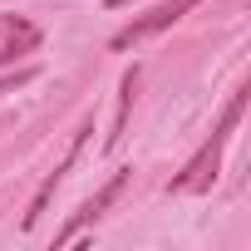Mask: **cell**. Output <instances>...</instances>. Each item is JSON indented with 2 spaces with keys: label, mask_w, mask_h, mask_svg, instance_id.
Returning a JSON list of instances; mask_svg holds the SVG:
<instances>
[{
  "label": "cell",
  "mask_w": 251,
  "mask_h": 251,
  "mask_svg": "<svg viewBox=\"0 0 251 251\" xmlns=\"http://www.w3.org/2000/svg\"><path fill=\"white\" fill-rule=\"evenodd\" d=\"M15 25H20V15H0V35H10Z\"/></svg>",
  "instance_id": "obj_8"
},
{
  "label": "cell",
  "mask_w": 251,
  "mask_h": 251,
  "mask_svg": "<svg viewBox=\"0 0 251 251\" xmlns=\"http://www.w3.org/2000/svg\"><path fill=\"white\" fill-rule=\"evenodd\" d=\"M35 45H40V30H35V25H25V20H20V25H15V30H10V35H0V64H10V59H15V54H30V50H35Z\"/></svg>",
  "instance_id": "obj_6"
},
{
  "label": "cell",
  "mask_w": 251,
  "mask_h": 251,
  "mask_svg": "<svg viewBox=\"0 0 251 251\" xmlns=\"http://www.w3.org/2000/svg\"><path fill=\"white\" fill-rule=\"evenodd\" d=\"M128 177H133L128 168H123V173H113V177H108V182H103V187H99V192H94V197H89V202H84V207H79L74 217H69V226H64L59 236H54V246H69V241H74V236H79L84 226H94V222H99V217H103V212H108V207H113V202L123 197Z\"/></svg>",
  "instance_id": "obj_3"
},
{
  "label": "cell",
  "mask_w": 251,
  "mask_h": 251,
  "mask_svg": "<svg viewBox=\"0 0 251 251\" xmlns=\"http://www.w3.org/2000/svg\"><path fill=\"white\" fill-rule=\"evenodd\" d=\"M108 5H128V0H108Z\"/></svg>",
  "instance_id": "obj_9"
},
{
  "label": "cell",
  "mask_w": 251,
  "mask_h": 251,
  "mask_svg": "<svg viewBox=\"0 0 251 251\" xmlns=\"http://www.w3.org/2000/svg\"><path fill=\"white\" fill-rule=\"evenodd\" d=\"M35 79V69H20V74H10V79H0V94H10L15 84H30Z\"/></svg>",
  "instance_id": "obj_7"
},
{
  "label": "cell",
  "mask_w": 251,
  "mask_h": 251,
  "mask_svg": "<svg viewBox=\"0 0 251 251\" xmlns=\"http://www.w3.org/2000/svg\"><path fill=\"white\" fill-rule=\"evenodd\" d=\"M133 94H138V64H133V69H123V79H118V113H113L108 148H118V143H123V128H128V108H133Z\"/></svg>",
  "instance_id": "obj_5"
},
{
  "label": "cell",
  "mask_w": 251,
  "mask_h": 251,
  "mask_svg": "<svg viewBox=\"0 0 251 251\" xmlns=\"http://www.w3.org/2000/svg\"><path fill=\"white\" fill-rule=\"evenodd\" d=\"M192 5H202V0H163V5H153L148 15H138L133 25H123V30L113 35V50H133V45H143V40L163 35V30H168V25H177Z\"/></svg>",
  "instance_id": "obj_2"
},
{
  "label": "cell",
  "mask_w": 251,
  "mask_h": 251,
  "mask_svg": "<svg viewBox=\"0 0 251 251\" xmlns=\"http://www.w3.org/2000/svg\"><path fill=\"white\" fill-rule=\"evenodd\" d=\"M89 133H94V123L84 118V123H79V128H74V138H69V153L59 158V168H54V173H50V177L40 182V192H35V202H30V212H25V231H30V226L40 222V212L50 207V197H54V187H59V177H64V173L74 168V158H79V148L89 143Z\"/></svg>",
  "instance_id": "obj_4"
},
{
  "label": "cell",
  "mask_w": 251,
  "mask_h": 251,
  "mask_svg": "<svg viewBox=\"0 0 251 251\" xmlns=\"http://www.w3.org/2000/svg\"><path fill=\"white\" fill-rule=\"evenodd\" d=\"M246 99H251V89L241 84L231 99H226V108H222V118H217V128H212V138L187 158V168L168 182V192H207L212 182H217V173H222V153H226V138H231V128L241 123V113H246Z\"/></svg>",
  "instance_id": "obj_1"
}]
</instances>
